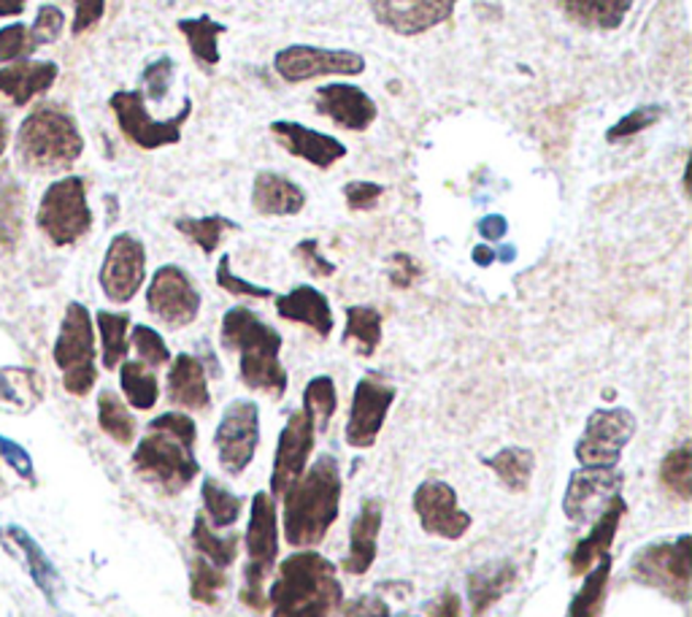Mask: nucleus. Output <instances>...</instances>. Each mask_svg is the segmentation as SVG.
<instances>
[{"label":"nucleus","instance_id":"obj_63","mask_svg":"<svg viewBox=\"0 0 692 617\" xmlns=\"http://www.w3.org/2000/svg\"><path fill=\"white\" fill-rule=\"evenodd\" d=\"M5 147H9V125H5V120L0 116V155L5 153Z\"/></svg>","mask_w":692,"mask_h":617},{"label":"nucleus","instance_id":"obj_48","mask_svg":"<svg viewBox=\"0 0 692 617\" xmlns=\"http://www.w3.org/2000/svg\"><path fill=\"white\" fill-rule=\"evenodd\" d=\"M131 341L144 366L157 369V366L171 363V349H168L166 339H162L155 328H149V325H133Z\"/></svg>","mask_w":692,"mask_h":617},{"label":"nucleus","instance_id":"obj_51","mask_svg":"<svg viewBox=\"0 0 692 617\" xmlns=\"http://www.w3.org/2000/svg\"><path fill=\"white\" fill-rule=\"evenodd\" d=\"M217 284L225 293L238 295V299H273V290L263 288V284H252L247 279L236 277L230 271V255H223L217 263Z\"/></svg>","mask_w":692,"mask_h":617},{"label":"nucleus","instance_id":"obj_22","mask_svg":"<svg viewBox=\"0 0 692 617\" xmlns=\"http://www.w3.org/2000/svg\"><path fill=\"white\" fill-rule=\"evenodd\" d=\"M625 482L622 471L614 469H590L581 465L574 471L571 482H568L566 498H563V512L571 523H581L595 504L606 502V496H614L620 485Z\"/></svg>","mask_w":692,"mask_h":617},{"label":"nucleus","instance_id":"obj_56","mask_svg":"<svg viewBox=\"0 0 692 617\" xmlns=\"http://www.w3.org/2000/svg\"><path fill=\"white\" fill-rule=\"evenodd\" d=\"M295 255H298L300 263H304L306 271L314 273V277H333L336 273V266L319 255L317 238H304L300 244H295Z\"/></svg>","mask_w":692,"mask_h":617},{"label":"nucleus","instance_id":"obj_32","mask_svg":"<svg viewBox=\"0 0 692 617\" xmlns=\"http://www.w3.org/2000/svg\"><path fill=\"white\" fill-rule=\"evenodd\" d=\"M179 33L188 41L190 55L195 57V63L203 71H212V68H217L219 63H223L219 36L228 33V27H225L223 22L212 20L208 14L184 16V20H179Z\"/></svg>","mask_w":692,"mask_h":617},{"label":"nucleus","instance_id":"obj_6","mask_svg":"<svg viewBox=\"0 0 692 617\" xmlns=\"http://www.w3.org/2000/svg\"><path fill=\"white\" fill-rule=\"evenodd\" d=\"M279 558V526H276V502L271 493H254L252 509H249L247 528V566H243V591L241 602L254 613L269 607L265 598V580L276 566Z\"/></svg>","mask_w":692,"mask_h":617},{"label":"nucleus","instance_id":"obj_1","mask_svg":"<svg viewBox=\"0 0 692 617\" xmlns=\"http://www.w3.org/2000/svg\"><path fill=\"white\" fill-rule=\"evenodd\" d=\"M197 428L184 412H166L149 423L147 436L133 452V469L166 493H182L195 480L201 463L195 458Z\"/></svg>","mask_w":692,"mask_h":617},{"label":"nucleus","instance_id":"obj_8","mask_svg":"<svg viewBox=\"0 0 692 617\" xmlns=\"http://www.w3.org/2000/svg\"><path fill=\"white\" fill-rule=\"evenodd\" d=\"M109 106L116 116V125H120L122 136L131 144H136L138 149H152L160 147H173V144L182 142V127L184 122L193 114V98L184 96L182 109L171 116V120H155L147 109V98L141 90H120L109 98Z\"/></svg>","mask_w":692,"mask_h":617},{"label":"nucleus","instance_id":"obj_60","mask_svg":"<svg viewBox=\"0 0 692 617\" xmlns=\"http://www.w3.org/2000/svg\"><path fill=\"white\" fill-rule=\"evenodd\" d=\"M430 617H461V598L455 593H444L439 602L428 604Z\"/></svg>","mask_w":692,"mask_h":617},{"label":"nucleus","instance_id":"obj_35","mask_svg":"<svg viewBox=\"0 0 692 617\" xmlns=\"http://www.w3.org/2000/svg\"><path fill=\"white\" fill-rule=\"evenodd\" d=\"M120 385L133 410L147 412L152 410L157 399H160V385H157L155 371L149 369V366H144L141 360H122Z\"/></svg>","mask_w":692,"mask_h":617},{"label":"nucleus","instance_id":"obj_44","mask_svg":"<svg viewBox=\"0 0 692 617\" xmlns=\"http://www.w3.org/2000/svg\"><path fill=\"white\" fill-rule=\"evenodd\" d=\"M660 480L668 491L673 493L682 502L692 498V447L690 441L679 445L677 450H671L666 456V461L660 465Z\"/></svg>","mask_w":692,"mask_h":617},{"label":"nucleus","instance_id":"obj_59","mask_svg":"<svg viewBox=\"0 0 692 617\" xmlns=\"http://www.w3.org/2000/svg\"><path fill=\"white\" fill-rule=\"evenodd\" d=\"M476 231H479V236H485L487 242H500V238L509 233V220H506L503 214H485V217L476 223Z\"/></svg>","mask_w":692,"mask_h":617},{"label":"nucleus","instance_id":"obj_20","mask_svg":"<svg viewBox=\"0 0 692 617\" xmlns=\"http://www.w3.org/2000/svg\"><path fill=\"white\" fill-rule=\"evenodd\" d=\"M311 103L319 116H328L330 122L352 133L368 131L376 122V116H379V106H376L374 98L363 87L347 85V81L317 87Z\"/></svg>","mask_w":692,"mask_h":617},{"label":"nucleus","instance_id":"obj_3","mask_svg":"<svg viewBox=\"0 0 692 617\" xmlns=\"http://www.w3.org/2000/svg\"><path fill=\"white\" fill-rule=\"evenodd\" d=\"M223 345L238 352V374L249 390L284 399L287 393V371L282 360V334L273 325L260 319L252 308L232 306L225 312L223 330H219Z\"/></svg>","mask_w":692,"mask_h":617},{"label":"nucleus","instance_id":"obj_45","mask_svg":"<svg viewBox=\"0 0 692 617\" xmlns=\"http://www.w3.org/2000/svg\"><path fill=\"white\" fill-rule=\"evenodd\" d=\"M22 233V193L14 179L0 173V247H14Z\"/></svg>","mask_w":692,"mask_h":617},{"label":"nucleus","instance_id":"obj_42","mask_svg":"<svg viewBox=\"0 0 692 617\" xmlns=\"http://www.w3.org/2000/svg\"><path fill=\"white\" fill-rule=\"evenodd\" d=\"M193 545L197 556H203L219 569H228L238 556V537H217L203 515H197L193 523Z\"/></svg>","mask_w":692,"mask_h":617},{"label":"nucleus","instance_id":"obj_38","mask_svg":"<svg viewBox=\"0 0 692 617\" xmlns=\"http://www.w3.org/2000/svg\"><path fill=\"white\" fill-rule=\"evenodd\" d=\"M203 506H206V523L212 528H230L236 526L238 517H241V496L225 487L223 482H217L214 476L203 480Z\"/></svg>","mask_w":692,"mask_h":617},{"label":"nucleus","instance_id":"obj_37","mask_svg":"<svg viewBox=\"0 0 692 617\" xmlns=\"http://www.w3.org/2000/svg\"><path fill=\"white\" fill-rule=\"evenodd\" d=\"M98 423L106 436H112L116 445H133L136 439V417L131 415L125 401L114 390H101L98 395Z\"/></svg>","mask_w":692,"mask_h":617},{"label":"nucleus","instance_id":"obj_13","mask_svg":"<svg viewBox=\"0 0 692 617\" xmlns=\"http://www.w3.org/2000/svg\"><path fill=\"white\" fill-rule=\"evenodd\" d=\"M260 445V406L254 401L238 399L230 401L223 412L217 430H214V447H217L219 465L230 476H241L252 463Z\"/></svg>","mask_w":692,"mask_h":617},{"label":"nucleus","instance_id":"obj_53","mask_svg":"<svg viewBox=\"0 0 692 617\" xmlns=\"http://www.w3.org/2000/svg\"><path fill=\"white\" fill-rule=\"evenodd\" d=\"M31 49V41H27V27L22 22L14 25L0 27V63H14L20 57H25Z\"/></svg>","mask_w":692,"mask_h":617},{"label":"nucleus","instance_id":"obj_49","mask_svg":"<svg viewBox=\"0 0 692 617\" xmlns=\"http://www.w3.org/2000/svg\"><path fill=\"white\" fill-rule=\"evenodd\" d=\"M171 79H173V60L171 57H157L155 63H149L141 71V85H144V98L152 103L166 101L168 90H171Z\"/></svg>","mask_w":692,"mask_h":617},{"label":"nucleus","instance_id":"obj_50","mask_svg":"<svg viewBox=\"0 0 692 617\" xmlns=\"http://www.w3.org/2000/svg\"><path fill=\"white\" fill-rule=\"evenodd\" d=\"M63 25H66V14H63L57 5H41L36 20H33V27L27 31V41H31V49L36 46L52 44V41L60 38Z\"/></svg>","mask_w":692,"mask_h":617},{"label":"nucleus","instance_id":"obj_58","mask_svg":"<svg viewBox=\"0 0 692 617\" xmlns=\"http://www.w3.org/2000/svg\"><path fill=\"white\" fill-rule=\"evenodd\" d=\"M341 617H389V607L376 596H360L349 604Z\"/></svg>","mask_w":692,"mask_h":617},{"label":"nucleus","instance_id":"obj_57","mask_svg":"<svg viewBox=\"0 0 692 617\" xmlns=\"http://www.w3.org/2000/svg\"><path fill=\"white\" fill-rule=\"evenodd\" d=\"M420 273H422L420 263H417L411 255L395 253L393 260H389V282H393L395 288H400V290L411 288V282H415Z\"/></svg>","mask_w":692,"mask_h":617},{"label":"nucleus","instance_id":"obj_21","mask_svg":"<svg viewBox=\"0 0 692 617\" xmlns=\"http://www.w3.org/2000/svg\"><path fill=\"white\" fill-rule=\"evenodd\" d=\"M269 131L282 144V149H287L298 160L311 162L314 168H322V171H328V168H333L336 162L347 157L344 142H339L336 136H328V133L314 131L308 125H300V122L273 120Z\"/></svg>","mask_w":692,"mask_h":617},{"label":"nucleus","instance_id":"obj_36","mask_svg":"<svg viewBox=\"0 0 692 617\" xmlns=\"http://www.w3.org/2000/svg\"><path fill=\"white\" fill-rule=\"evenodd\" d=\"M344 345H352L358 355L371 358L382 345V314L374 306H349Z\"/></svg>","mask_w":692,"mask_h":617},{"label":"nucleus","instance_id":"obj_19","mask_svg":"<svg viewBox=\"0 0 692 617\" xmlns=\"http://www.w3.org/2000/svg\"><path fill=\"white\" fill-rule=\"evenodd\" d=\"M411 506H415L417 517H420L422 531L430 534V537L455 541L465 537V531H468L470 523H474V517L465 509H461V504H457L455 487L446 485V482L441 480L422 482L415 491Z\"/></svg>","mask_w":692,"mask_h":617},{"label":"nucleus","instance_id":"obj_2","mask_svg":"<svg viewBox=\"0 0 692 617\" xmlns=\"http://www.w3.org/2000/svg\"><path fill=\"white\" fill-rule=\"evenodd\" d=\"M341 469L333 456H319L306 474L284 493V539L306 550L319 545L339 520Z\"/></svg>","mask_w":692,"mask_h":617},{"label":"nucleus","instance_id":"obj_26","mask_svg":"<svg viewBox=\"0 0 692 617\" xmlns=\"http://www.w3.org/2000/svg\"><path fill=\"white\" fill-rule=\"evenodd\" d=\"M252 206L263 217H295L306 206V190L276 171H260L252 182Z\"/></svg>","mask_w":692,"mask_h":617},{"label":"nucleus","instance_id":"obj_55","mask_svg":"<svg viewBox=\"0 0 692 617\" xmlns=\"http://www.w3.org/2000/svg\"><path fill=\"white\" fill-rule=\"evenodd\" d=\"M106 14V0H73V36H84Z\"/></svg>","mask_w":692,"mask_h":617},{"label":"nucleus","instance_id":"obj_47","mask_svg":"<svg viewBox=\"0 0 692 617\" xmlns=\"http://www.w3.org/2000/svg\"><path fill=\"white\" fill-rule=\"evenodd\" d=\"M662 116H666V109H662L660 103H644V106H636L633 112H627L620 122H614V125L609 127L606 142L616 144V142H622V138L638 136V133L655 127Z\"/></svg>","mask_w":692,"mask_h":617},{"label":"nucleus","instance_id":"obj_16","mask_svg":"<svg viewBox=\"0 0 692 617\" xmlns=\"http://www.w3.org/2000/svg\"><path fill=\"white\" fill-rule=\"evenodd\" d=\"M395 401V388L382 382L376 374L363 377L354 388L352 410L347 420V445L354 450H368L376 445L382 428H385L387 412Z\"/></svg>","mask_w":692,"mask_h":617},{"label":"nucleus","instance_id":"obj_15","mask_svg":"<svg viewBox=\"0 0 692 617\" xmlns=\"http://www.w3.org/2000/svg\"><path fill=\"white\" fill-rule=\"evenodd\" d=\"M144 279H147V249L133 233H116L109 242L106 258L98 273L103 295L114 304H131Z\"/></svg>","mask_w":692,"mask_h":617},{"label":"nucleus","instance_id":"obj_9","mask_svg":"<svg viewBox=\"0 0 692 617\" xmlns=\"http://www.w3.org/2000/svg\"><path fill=\"white\" fill-rule=\"evenodd\" d=\"M36 223L55 247H71L92 228L87 184L81 177H63L41 195Z\"/></svg>","mask_w":692,"mask_h":617},{"label":"nucleus","instance_id":"obj_24","mask_svg":"<svg viewBox=\"0 0 692 617\" xmlns=\"http://www.w3.org/2000/svg\"><path fill=\"white\" fill-rule=\"evenodd\" d=\"M168 401L190 412H206L212 406V393H208L206 369L195 355H177L168 369L166 380Z\"/></svg>","mask_w":692,"mask_h":617},{"label":"nucleus","instance_id":"obj_46","mask_svg":"<svg viewBox=\"0 0 692 617\" xmlns=\"http://www.w3.org/2000/svg\"><path fill=\"white\" fill-rule=\"evenodd\" d=\"M228 585L225 569L208 563L203 556H195L193 574H190V596L201 604H217L219 591Z\"/></svg>","mask_w":692,"mask_h":617},{"label":"nucleus","instance_id":"obj_61","mask_svg":"<svg viewBox=\"0 0 692 617\" xmlns=\"http://www.w3.org/2000/svg\"><path fill=\"white\" fill-rule=\"evenodd\" d=\"M474 263L481 266V269H487V266L496 263V249L485 247V244H479V247L474 249Z\"/></svg>","mask_w":692,"mask_h":617},{"label":"nucleus","instance_id":"obj_54","mask_svg":"<svg viewBox=\"0 0 692 617\" xmlns=\"http://www.w3.org/2000/svg\"><path fill=\"white\" fill-rule=\"evenodd\" d=\"M382 195H385V188L376 182H363V179H358V182L344 184L347 206L352 209V212H371V209L379 206Z\"/></svg>","mask_w":692,"mask_h":617},{"label":"nucleus","instance_id":"obj_25","mask_svg":"<svg viewBox=\"0 0 692 617\" xmlns=\"http://www.w3.org/2000/svg\"><path fill=\"white\" fill-rule=\"evenodd\" d=\"M276 312L279 317L290 319V323H298L311 328L319 339H328L333 334V308L330 301L325 299V293H319L311 284H298V288L290 290L287 295H279L276 299Z\"/></svg>","mask_w":692,"mask_h":617},{"label":"nucleus","instance_id":"obj_43","mask_svg":"<svg viewBox=\"0 0 692 617\" xmlns=\"http://www.w3.org/2000/svg\"><path fill=\"white\" fill-rule=\"evenodd\" d=\"M336 406H339V393H336V382L328 374H319L314 380H308L304 390V406L300 410L308 412L317 428H328V423L333 420Z\"/></svg>","mask_w":692,"mask_h":617},{"label":"nucleus","instance_id":"obj_4","mask_svg":"<svg viewBox=\"0 0 692 617\" xmlns=\"http://www.w3.org/2000/svg\"><path fill=\"white\" fill-rule=\"evenodd\" d=\"M269 602L271 617H330L341 604L336 566L319 552H293L279 566Z\"/></svg>","mask_w":692,"mask_h":617},{"label":"nucleus","instance_id":"obj_62","mask_svg":"<svg viewBox=\"0 0 692 617\" xmlns=\"http://www.w3.org/2000/svg\"><path fill=\"white\" fill-rule=\"evenodd\" d=\"M27 0H0V16H20Z\"/></svg>","mask_w":692,"mask_h":617},{"label":"nucleus","instance_id":"obj_34","mask_svg":"<svg viewBox=\"0 0 692 617\" xmlns=\"http://www.w3.org/2000/svg\"><path fill=\"white\" fill-rule=\"evenodd\" d=\"M485 463L490 465L498 474V480L503 482L509 491L522 493L527 491L533 480V471H536V456H533L527 447H503L492 458H485Z\"/></svg>","mask_w":692,"mask_h":617},{"label":"nucleus","instance_id":"obj_28","mask_svg":"<svg viewBox=\"0 0 692 617\" xmlns=\"http://www.w3.org/2000/svg\"><path fill=\"white\" fill-rule=\"evenodd\" d=\"M0 537L9 539L11 547L20 552V558L25 561V566H27V572H31L33 585H36L38 591L44 593L46 602L57 604V598H60V593H63V577H60V572H57L55 563L49 561V556L44 552V547H41L38 541L25 531V528L14 526V523H11V526H5V528H0Z\"/></svg>","mask_w":692,"mask_h":617},{"label":"nucleus","instance_id":"obj_10","mask_svg":"<svg viewBox=\"0 0 692 617\" xmlns=\"http://www.w3.org/2000/svg\"><path fill=\"white\" fill-rule=\"evenodd\" d=\"M273 71L287 85H300V81L325 77H360L365 71V57L352 49L293 44L273 55Z\"/></svg>","mask_w":692,"mask_h":617},{"label":"nucleus","instance_id":"obj_39","mask_svg":"<svg viewBox=\"0 0 692 617\" xmlns=\"http://www.w3.org/2000/svg\"><path fill=\"white\" fill-rule=\"evenodd\" d=\"M177 231L184 238L197 244L203 249V255H214L217 247L223 244L225 233L238 231V223H232L225 214H208V217H179Z\"/></svg>","mask_w":692,"mask_h":617},{"label":"nucleus","instance_id":"obj_31","mask_svg":"<svg viewBox=\"0 0 692 617\" xmlns=\"http://www.w3.org/2000/svg\"><path fill=\"white\" fill-rule=\"evenodd\" d=\"M517 582V566L511 561H490L470 572L468 577V596L474 617L485 615L503 593Z\"/></svg>","mask_w":692,"mask_h":617},{"label":"nucleus","instance_id":"obj_14","mask_svg":"<svg viewBox=\"0 0 692 617\" xmlns=\"http://www.w3.org/2000/svg\"><path fill=\"white\" fill-rule=\"evenodd\" d=\"M147 308L168 328H188L201 312V293L188 271L168 263L152 273L147 288Z\"/></svg>","mask_w":692,"mask_h":617},{"label":"nucleus","instance_id":"obj_27","mask_svg":"<svg viewBox=\"0 0 692 617\" xmlns=\"http://www.w3.org/2000/svg\"><path fill=\"white\" fill-rule=\"evenodd\" d=\"M57 74L60 68L52 60H14L0 68V96L11 98L14 106H27L33 98L55 85Z\"/></svg>","mask_w":692,"mask_h":617},{"label":"nucleus","instance_id":"obj_11","mask_svg":"<svg viewBox=\"0 0 692 617\" xmlns=\"http://www.w3.org/2000/svg\"><path fill=\"white\" fill-rule=\"evenodd\" d=\"M636 436V415L622 406L614 410H595L587 417L585 430L577 441V461L590 469H614L622 450Z\"/></svg>","mask_w":692,"mask_h":617},{"label":"nucleus","instance_id":"obj_23","mask_svg":"<svg viewBox=\"0 0 692 617\" xmlns=\"http://www.w3.org/2000/svg\"><path fill=\"white\" fill-rule=\"evenodd\" d=\"M382 502L376 498H368L360 506L358 517L352 520V528H349V550L344 558V572L360 574L368 572L376 561V550H379V531H382Z\"/></svg>","mask_w":692,"mask_h":617},{"label":"nucleus","instance_id":"obj_40","mask_svg":"<svg viewBox=\"0 0 692 617\" xmlns=\"http://www.w3.org/2000/svg\"><path fill=\"white\" fill-rule=\"evenodd\" d=\"M95 325L103 345V366H106L109 371H114L127 355V328H131V317L122 312H106V308H101V312L95 314Z\"/></svg>","mask_w":692,"mask_h":617},{"label":"nucleus","instance_id":"obj_5","mask_svg":"<svg viewBox=\"0 0 692 617\" xmlns=\"http://www.w3.org/2000/svg\"><path fill=\"white\" fill-rule=\"evenodd\" d=\"M84 153L77 120L71 112L44 103L25 116L16 133V157L22 166L38 173L68 171Z\"/></svg>","mask_w":692,"mask_h":617},{"label":"nucleus","instance_id":"obj_29","mask_svg":"<svg viewBox=\"0 0 692 617\" xmlns=\"http://www.w3.org/2000/svg\"><path fill=\"white\" fill-rule=\"evenodd\" d=\"M625 512H627L625 498H622L620 493H614V496L609 498V504L603 506L601 517H598V523L592 526V531L587 534V537L581 539L577 547H574V552H571V572L574 574H587L590 572L592 563L601 561L603 556H609V550H612V541L616 537V528H620V520H622V515H625Z\"/></svg>","mask_w":692,"mask_h":617},{"label":"nucleus","instance_id":"obj_33","mask_svg":"<svg viewBox=\"0 0 692 617\" xmlns=\"http://www.w3.org/2000/svg\"><path fill=\"white\" fill-rule=\"evenodd\" d=\"M41 401V377L25 366L0 369V406L14 412H31Z\"/></svg>","mask_w":692,"mask_h":617},{"label":"nucleus","instance_id":"obj_41","mask_svg":"<svg viewBox=\"0 0 692 617\" xmlns=\"http://www.w3.org/2000/svg\"><path fill=\"white\" fill-rule=\"evenodd\" d=\"M609 574H612V558L603 556L598 561V566L587 574L581 591L574 596L571 607H568V617H598L603 607V598H606Z\"/></svg>","mask_w":692,"mask_h":617},{"label":"nucleus","instance_id":"obj_18","mask_svg":"<svg viewBox=\"0 0 692 617\" xmlns=\"http://www.w3.org/2000/svg\"><path fill=\"white\" fill-rule=\"evenodd\" d=\"M461 0H368L371 14L395 36H422L452 20Z\"/></svg>","mask_w":692,"mask_h":617},{"label":"nucleus","instance_id":"obj_30","mask_svg":"<svg viewBox=\"0 0 692 617\" xmlns=\"http://www.w3.org/2000/svg\"><path fill=\"white\" fill-rule=\"evenodd\" d=\"M563 14L587 31H620L636 0H552Z\"/></svg>","mask_w":692,"mask_h":617},{"label":"nucleus","instance_id":"obj_7","mask_svg":"<svg viewBox=\"0 0 692 617\" xmlns=\"http://www.w3.org/2000/svg\"><path fill=\"white\" fill-rule=\"evenodd\" d=\"M92 314L84 304L71 301L66 308V317L60 323V334L55 339L52 358L63 371V388L71 395H87L98 382L95 366V328H92Z\"/></svg>","mask_w":692,"mask_h":617},{"label":"nucleus","instance_id":"obj_12","mask_svg":"<svg viewBox=\"0 0 692 617\" xmlns=\"http://www.w3.org/2000/svg\"><path fill=\"white\" fill-rule=\"evenodd\" d=\"M633 574L666 596L684 602L690 596L692 580V539L682 534L673 541H657V545L644 547L633 561Z\"/></svg>","mask_w":692,"mask_h":617},{"label":"nucleus","instance_id":"obj_17","mask_svg":"<svg viewBox=\"0 0 692 617\" xmlns=\"http://www.w3.org/2000/svg\"><path fill=\"white\" fill-rule=\"evenodd\" d=\"M314 434H317V425L306 410H295L287 417L282 434H279L276 458H273L271 498H282L300 480L314 450Z\"/></svg>","mask_w":692,"mask_h":617},{"label":"nucleus","instance_id":"obj_52","mask_svg":"<svg viewBox=\"0 0 692 617\" xmlns=\"http://www.w3.org/2000/svg\"><path fill=\"white\" fill-rule=\"evenodd\" d=\"M0 461L9 465V469H14V474L20 476V480L36 485V465H33L31 452H27L20 441L9 439V436H0Z\"/></svg>","mask_w":692,"mask_h":617}]
</instances>
